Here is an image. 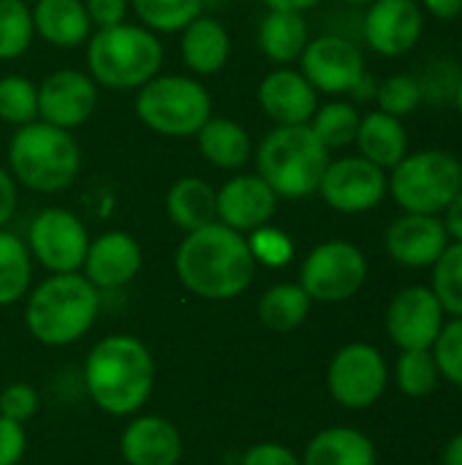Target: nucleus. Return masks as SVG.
<instances>
[{
  "label": "nucleus",
  "mask_w": 462,
  "mask_h": 465,
  "mask_svg": "<svg viewBox=\"0 0 462 465\" xmlns=\"http://www.w3.org/2000/svg\"><path fill=\"white\" fill-rule=\"evenodd\" d=\"M142 245L128 232H103L90 240L82 275L95 289H123L142 270Z\"/></svg>",
  "instance_id": "obj_20"
},
{
  "label": "nucleus",
  "mask_w": 462,
  "mask_h": 465,
  "mask_svg": "<svg viewBox=\"0 0 462 465\" xmlns=\"http://www.w3.org/2000/svg\"><path fill=\"white\" fill-rule=\"evenodd\" d=\"M354 144L359 147L362 158L381 166L384 172L387 169L392 172L408 155V134L403 128V120L392 117L381 109H376L359 120V131H357Z\"/></svg>",
  "instance_id": "obj_24"
},
{
  "label": "nucleus",
  "mask_w": 462,
  "mask_h": 465,
  "mask_svg": "<svg viewBox=\"0 0 462 465\" xmlns=\"http://www.w3.org/2000/svg\"><path fill=\"white\" fill-rule=\"evenodd\" d=\"M33 27L35 33L57 46V49H76L90 38V16L84 0H35Z\"/></svg>",
  "instance_id": "obj_23"
},
{
  "label": "nucleus",
  "mask_w": 462,
  "mask_h": 465,
  "mask_svg": "<svg viewBox=\"0 0 462 465\" xmlns=\"http://www.w3.org/2000/svg\"><path fill=\"white\" fill-rule=\"evenodd\" d=\"M436 19H455L462 14V0H422Z\"/></svg>",
  "instance_id": "obj_46"
},
{
  "label": "nucleus",
  "mask_w": 462,
  "mask_h": 465,
  "mask_svg": "<svg viewBox=\"0 0 462 465\" xmlns=\"http://www.w3.org/2000/svg\"><path fill=\"white\" fill-rule=\"evenodd\" d=\"M444 226H447V234L462 242V191L449 202V207L444 210Z\"/></svg>",
  "instance_id": "obj_45"
},
{
  "label": "nucleus",
  "mask_w": 462,
  "mask_h": 465,
  "mask_svg": "<svg viewBox=\"0 0 462 465\" xmlns=\"http://www.w3.org/2000/svg\"><path fill=\"white\" fill-rule=\"evenodd\" d=\"M98 311L101 294L82 272H52L27 297L25 324L44 346H68L90 332Z\"/></svg>",
  "instance_id": "obj_3"
},
{
  "label": "nucleus",
  "mask_w": 462,
  "mask_h": 465,
  "mask_svg": "<svg viewBox=\"0 0 462 465\" xmlns=\"http://www.w3.org/2000/svg\"><path fill=\"white\" fill-rule=\"evenodd\" d=\"M433 357L444 379L462 390V319H452L444 324L441 335L433 343Z\"/></svg>",
  "instance_id": "obj_39"
},
{
  "label": "nucleus",
  "mask_w": 462,
  "mask_h": 465,
  "mask_svg": "<svg viewBox=\"0 0 462 465\" xmlns=\"http://www.w3.org/2000/svg\"><path fill=\"white\" fill-rule=\"evenodd\" d=\"M389 381L387 362L378 349L368 343H351L343 346L327 371V387L329 395L343 406V409H370L378 403Z\"/></svg>",
  "instance_id": "obj_11"
},
{
  "label": "nucleus",
  "mask_w": 462,
  "mask_h": 465,
  "mask_svg": "<svg viewBox=\"0 0 462 465\" xmlns=\"http://www.w3.org/2000/svg\"><path fill=\"white\" fill-rule=\"evenodd\" d=\"M27 450L25 425L0 414V465H19Z\"/></svg>",
  "instance_id": "obj_41"
},
{
  "label": "nucleus",
  "mask_w": 462,
  "mask_h": 465,
  "mask_svg": "<svg viewBox=\"0 0 462 465\" xmlns=\"http://www.w3.org/2000/svg\"><path fill=\"white\" fill-rule=\"evenodd\" d=\"M425 30V14L417 0H376L362 19V35L368 46L384 57H400L411 52Z\"/></svg>",
  "instance_id": "obj_16"
},
{
  "label": "nucleus",
  "mask_w": 462,
  "mask_h": 465,
  "mask_svg": "<svg viewBox=\"0 0 462 465\" xmlns=\"http://www.w3.org/2000/svg\"><path fill=\"white\" fill-rule=\"evenodd\" d=\"M166 215L185 234L204 229L218 221V191L202 177H180L166 193Z\"/></svg>",
  "instance_id": "obj_25"
},
{
  "label": "nucleus",
  "mask_w": 462,
  "mask_h": 465,
  "mask_svg": "<svg viewBox=\"0 0 462 465\" xmlns=\"http://www.w3.org/2000/svg\"><path fill=\"white\" fill-rule=\"evenodd\" d=\"M180 33H182V38H180L182 63L188 65L191 74L212 76V74H218L229 63L231 38H229V30L218 19L199 14Z\"/></svg>",
  "instance_id": "obj_22"
},
{
  "label": "nucleus",
  "mask_w": 462,
  "mask_h": 465,
  "mask_svg": "<svg viewBox=\"0 0 462 465\" xmlns=\"http://www.w3.org/2000/svg\"><path fill=\"white\" fill-rule=\"evenodd\" d=\"M120 452L128 465H177L182 458V436L166 417H136L120 436Z\"/></svg>",
  "instance_id": "obj_21"
},
{
  "label": "nucleus",
  "mask_w": 462,
  "mask_h": 465,
  "mask_svg": "<svg viewBox=\"0 0 462 465\" xmlns=\"http://www.w3.org/2000/svg\"><path fill=\"white\" fill-rule=\"evenodd\" d=\"M329 166V150L310 125H275L256 147V174L278 199H308L319 193Z\"/></svg>",
  "instance_id": "obj_4"
},
{
  "label": "nucleus",
  "mask_w": 462,
  "mask_h": 465,
  "mask_svg": "<svg viewBox=\"0 0 462 465\" xmlns=\"http://www.w3.org/2000/svg\"><path fill=\"white\" fill-rule=\"evenodd\" d=\"M278 193L259 174H234L218 191V221L240 234H251L272 221Z\"/></svg>",
  "instance_id": "obj_17"
},
{
  "label": "nucleus",
  "mask_w": 462,
  "mask_h": 465,
  "mask_svg": "<svg viewBox=\"0 0 462 465\" xmlns=\"http://www.w3.org/2000/svg\"><path fill=\"white\" fill-rule=\"evenodd\" d=\"M84 387L101 411L112 417H131L152 395L155 360L133 335L103 338L84 360Z\"/></svg>",
  "instance_id": "obj_2"
},
{
  "label": "nucleus",
  "mask_w": 462,
  "mask_h": 465,
  "mask_svg": "<svg viewBox=\"0 0 462 465\" xmlns=\"http://www.w3.org/2000/svg\"><path fill=\"white\" fill-rule=\"evenodd\" d=\"M259 106L275 125H308L319 109V93L302 71L275 68L259 84Z\"/></svg>",
  "instance_id": "obj_18"
},
{
  "label": "nucleus",
  "mask_w": 462,
  "mask_h": 465,
  "mask_svg": "<svg viewBox=\"0 0 462 465\" xmlns=\"http://www.w3.org/2000/svg\"><path fill=\"white\" fill-rule=\"evenodd\" d=\"M376 101H378V109L392 114V117H408L419 109V104L425 101V93H422V84L417 76L411 74H395L389 79H384L378 87H376Z\"/></svg>",
  "instance_id": "obj_37"
},
{
  "label": "nucleus",
  "mask_w": 462,
  "mask_h": 465,
  "mask_svg": "<svg viewBox=\"0 0 462 465\" xmlns=\"http://www.w3.org/2000/svg\"><path fill=\"white\" fill-rule=\"evenodd\" d=\"M264 3H267V8H275V11H300V14H305V11L316 8L321 0H264Z\"/></svg>",
  "instance_id": "obj_47"
},
{
  "label": "nucleus",
  "mask_w": 462,
  "mask_h": 465,
  "mask_svg": "<svg viewBox=\"0 0 462 465\" xmlns=\"http://www.w3.org/2000/svg\"><path fill=\"white\" fill-rule=\"evenodd\" d=\"M248 248L256 259V264L264 267H286L294 256V242L286 232L275 226H261L248 234Z\"/></svg>",
  "instance_id": "obj_38"
},
{
  "label": "nucleus",
  "mask_w": 462,
  "mask_h": 465,
  "mask_svg": "<svg viewBox=\"0 0 462 465\" xmlns=\"http://www.w3.org/2000/svg\"><path fill=\"white\" fill-rule=\"evenodd\" d=\"M33 11L27 0H0V60L22 57L33 44Z\"/></svg>",
  "instance_id": "obj_34"
},
{
  "label": "nucleus",
  "mask_w": 462,
  "mask_h": 465,
  "mask_svg": "<svg viewBox=\"0 0 462 465\" xmlns=\"http://www.w3.org/2000/svg\"><path fill=\"white\" fill-rule=\"evenodd\" d=\"M90 25L103 30V27H114L123 25L131 8V0H84Z\"/></svg>",
  "instance_id": "obj_42"
},
{
  "label": "nucleus",
  "mask_w": 462,
  "mask_h": 465,
  "mask_svg": "<svg viewBox=\"0 0 462 465\" xmlns=\"http://www.w3.org/2000/svg\"><path fill=\"white\" fill-rule=\"evenodd\" d=\"M433 294L444 313L462 319V242H449L433 264Z\"/></svg>",
  "instance_id": "obj_36"
},
{
  "label": "nucleus",
  "mask_w": 462,
  "mask_h": 465,
  "mask_svg": "<svg viewBox=\"0 0 462 465\" xmlns=\"http://www.w3.org/2000/svg\"><path fill=\"white\" fill-rule=\"evenodd\" d=\"M136 117L158 136L188 139L212 117V98L193 76L158 74L136 90Z\"/></svg>",
  "instance_id": "obj_7"
},
{
  "label": "nucleus",
  "mask_w": 462,
  "mask_h": 465,
  "mask_svg": "<svg viewBox=\"0 0 462 465\" xmlns=\"http://www.w3.org/2000/svg\"><path fill=\"white\" fill-rule=\"evenodd\" d=\"M319 193L338 213H368L378 207L387 196V174L368 158L349 155L340 161H329Z\"/></svg>",
  "instance_id": "obj_12"
},
{
  "label": "nucleus",
  "mask_w": 462,
  "mask_h": 465,
  "mask_svg": "<svg viewBox=\"0 0 462 465\" xmlns=\"http://www.w3.org/2000/svg\"><path fill=\"white\" fill-rule=\"evenodd\" d=\"M38 392L25 384V381H16V384H8L3 392H0V414L25 425L30 417H35L38 411Z\"/></svg>",
  "instance_id": "obj_40"
},
{
  "label": "nucleus",
  "mask_w": 462,
  "mask_h": 465,
  "mask_svg": "<svg viewBox=\"0 0 462 465\" xmlns=\"http://www.w3.org/2000/svg\"><path fill=\"white\" fill-rule=\"evenodd\" d=\"M438 379H441V371L433 357V349H408L398 357L395 381L403 395L425 398L438 387Z\"/></svg>",
  "instance_id": "obj_33"
},
{
  "label": "nucleus",
  "mask_w": 462,
  "mask_h": 465,
  "mask_svg": "<svg viewBox=\"0 0 462 465\" xmlns=\"http://www.w3.org/2000/svg\"><path fill=\"white\" fill-rule=\"evenodd\" d=\"M302 74L316 87V93H351L359 79L365 76V57L362 49L346 35H319L308 41L302 57Z\"/></svg>",
  "instance_id": "obj_13"
},
{
  "label": "nucleus",
  "mask_w": 462,
  "mask_h": 465,
  "mask_svg": "<svg viewBox=\"0 0 462 465\" xmlns=\"http://www.w3.org/2000/svg\"><path fill=\"white\" fill-rule=\"evenodd\" d=\"M449 234L438 215L406 213L387 232V251L403 267H433L447 251Z\"/></svg>",
  "instance_id": "obj_19"
},
{
  "label": "nucleus",
  "mask_w": 462,
  "mask_h": 465,
  "mask_svg": "<svg viewBox=\"0 0 462 465\" xmlns=\"http://www.w3.org/2000/svg\"><path fill=\"white\" fill-rule=\"evenodd\" d=\"M259 49L280 65H289L302 57L310 35H308V22L305 14L300 11H275L261 19L259 25Z\"/></svg>",
  "instance_id": "obj_28"
},
{
  "label": "nucleus",
  "mask_w": 462,
  "mask_h": 465,
  "mask_svg": "<svg viewBox=\"0 0 462 465\" xmlns=\"http://www.w3.org/2000/svg\"><path fill=\"white\" fill-rule=\"evenodd\" d=\"M180 283L202 300H234L256 275V259L248 237L215 221L188 232L174 253Z\"/></svg>",
  "instance_id": "obj_1"
},
{
  "label": "nucleus",
  "mask_w": 462,
  "mask_h": 465,
  "mask_svg": "<svg viewBox=\"0 0 462 465\" xmlns=\"http://www.w3.org/2000/svg\"><path fill=\"white\" fill-rule=\"evenodd\" d=\"M33 278V256L27 245L14 234L0 229V308L19 302Z\"/></svg>",
  "instance_id": "obj_30"
},
{
  "label": "nucleus",
  "mask_w": 462,
  "mask_h": 465,
  "mask_svg": "<svg viewBox=\"0 0 462 465\" xmlns=\"http://www.w3.org/2000/svg\"><path fill=\"white\" fill-rule=\"evenodd\" d=\"M387 191L406 213L441 215L462 191V163L447 150L406 155L387 177Z\"/></svg>",
  "instance_id": "obj_8"
},
{
  "label": "nucleus",
  "mask_w": 462,
  "mask_h": 465,
  "mask_svg": "<svg viewBox=\"0 0 462 465\" xmlns=\"http://www.w3.org/2000/svg\"><path fill=\"white\" fill-rule=\"evenodd\" d=\"M98 104V84L90 74L76 68H60L44 76L38 84V120L74 131L90 120Z\"/></svg>",
  "instance_id": "obj_14"
},
{
  "label": "nucleus",
  "mask_w": 462,
  "mask_h": 465,
  "mask_svg": "<svg viewBox=\"0 0 462 465\" xmlns=\"http://www.w3.org/2000/svg\"><path fill=\"white\" fill-rule=\"evenodd\" d=\"M87 74L109 90H139L163 65V44L144 25H114L87 38Z\"/></svg>",
  "instance_id": "obj_6"
},
{
  "label": "nucleus",
  "mask_w": 462,
  "mask_h": 465,
  "mask_svg": "<svg viewBox=\"0 0 462 465\" xmlns=\"http://www.w3.org/2000/svg\"><path fill=\"white\" fill-rule=\"evenodd\" d=\"M82 150L71 131L49 123L19 125L8 142V172L35 193H60L79 177Z\"/></svg>",
  "instance_id": "obj_5"
},
{
  "label": "nucleus",
  "mask_w": 462,
  "mask_h": 465,
  "mask_svg": "<svg viewBox=\"0 0 462 465\" xmlns=\"http://www.w3.org/2000/svg\"><path fill=\"white\" fill-rule=\"evenodd\" d=\"M310 305L313 300L300 283H275L259 300V319L275 332H291L308 319Z\"/></svg>",
  "instance_id": "obj_29"
},
{
  "label": "nucleus",
  "mask_w": 462,
  "mask_h": 465,
  "mask_svg": "<svg viewBox=\"0 0 462 465\" xmlns=\"http://www.w3.org/2000/svg\"><path fill=\"white\" fill-rule=\"evenodd\" d=\"M302 465H376V447L354 428H327L305 447Z\"/></svg>",
  "instance_id": "obj_27"
},
{
  "label": "nucleus",
  "mask_w": 462,
  "mask_h": 465,
  "mask_svg": "<svg viewBox=\"0 0 462 465\" xmlns=\"http://www.w3.org/2000/svg\"><path fill=\"white\" fill-rule=\"evenodd\" d=\"M196 144L207 163H212L215 169H229V172L242 169L253 155V144H251L245 125L229 117H210L199 128Z\"/></svg>",
  "instance_id": "obj_26"
},
{
  "label": "nucleus",
  "mask_w": 462,
  "mask_h": 465,
  "mask_svg": "<svg viewBox=\"0 0 462 465\" xmlns=\"http://www.w3.org/2000/svg\"><path fill=\"white\" fill-rule=\"evenodd\" d=\"M25 245L49 272H79L90 248V234L71 210L46 207L33 218Z\"/></svg>",
  "instance_id": "obj_10"
},
{
  "label": "nucleus",
  "mask_w": 462,
  "mask_h": 465,
  "mask_svg": "<svg viewBox=\"0 0 462 465\" xmlns=\"http://www.w3.org/2000/svg\"><path fill=\"white\" fill-rule=\"evenodd\" d=\"M359 120H362V114L351 104L332 101L327 106H319L308 125L327 150H338V147H349L357 142Z\"/></svg>",
  "instance_id": "obj_31"
},
{
  "label": "nucleus",
  "mask_w": 462,
  "mask_h": 465,
  "mask_svg": "<svg viewBox=\"0 0 462 465\" xmlns=\"http://www.w3.org/2000/svg\"><path fill=\"white\" fill-rule=\"evenodd\" d=\"M444 465H462V433L449 439V444L444 447Z\"/></svg>",
  "instance_id": "obj_48"
},
{
  "label": "nucleus",
  "mask_w": 462,
  "mask_h": 465,
  "mask_svg": "<svg viewBox=\"0 0 462 465\" xmlns=\"http://www.w3.org/2000/svg\"><path fill=\"white\" fill-rule=\"evenodd\" d=\"M240 465H302V460H297V455L291 450H286L283 444L264 441V444L251 447L242 455V463Z\"/></svg>",
  "instance_id": "obj_43"
},
{
  "label": "nucleus",
  "mask_w": 462,
  "mask_h": 465,
  "mask_svg": "<svg viewBox=\"0 0 462 465\" xmlns=\"http://www.w3.org/2000/svg\"><path fill=\"white\" fill-rule=\"evenodd\" d=\"M343 3H349V5H370L376 0H343Z\"/></svg>",
  "instance_id": "obj_50"
},
{
  "label": "nucleus",
  "mask_w": 462,
  "mask_h": 465,
  "mask_svg": "<svg viewBox=\"0 0 462 465\" xmlns=\"http://www.w3.org/2000/svg\"><path fill=\"white\" fill-rule=\"evenodd\" d=\"M455 101H457V109H460V114H462V74H460V82H457V90H455Z\"/></svg>",
  "instance_id": "obj_49"
},
{
  "label": "nucleus",
  "mask_w": 462,
  "mask_h": 465,
  "mask_svg": "<svg viewBox=\"0 0 462 465\" xmlns=\"http://www.w3.org/2000/svg\"><path fill=\"white\" fill-rule=\"evenodd\" d=\"M204 0H131L139 22L152 33H180L202 14Z\"/></svg>",
  "instance_id": "obj_32"
},
{
  "label": "nucleus",
  "mask_w": 462,
  "mask_h": 465,
  "mask_svg": "<svg viewBox=\"0 0 462 465\" xmlns=\"http://www.w3.org/2000/svg\"><path fill=\"white\" fill-rule=\"evenodd\" d=\"M0 120L8 125H27L38 120V84L27 76H0Z\"/></svg>",
  "instance_id": "obj_35"
},
{
  "label": "nucleus",
  "mask_w": 462,
  "mask_h": 465,
  "mask_svg": "<svg viewBox=\"0 0 462 465\" xmlns=\"http://www.w3.org/2000/svg\"><path fill=\"white\" fill-rule=\"evenodd\" d=\"M368 281L365 253L346 240L316 245L300 270V286L316 302H346Z\"/></svg>",
  "instance_id": "obj_9"
},
{
  "label": "nucleus",
  "mask_w": 462,
  "mask_h": 465,
  "mask_svg": "<svg viewBox=\"0 0 462 465\" xmlns=\"http://www.w3.org/2000/svg\"><path fill=\"white\" fill-rule=\"evenodd\" d=\"M16 213V180L8 169L0 166V229L14 218Z\"/></svg>",
  "instance_id": "obj_44"
},
{
  "label": "nucleus",
  "mask_w": 462,
  "mask_h": 465,
  "mask_svg": "<svg viewBox=\"0 0 462 465\" xmlns=\"http://www.w3.org/2000/svg\"><path fill=\"white\" fill-rule=\"evenodd\" d=\"M444 308L433 289L406 286L398 292L387 311V332L400 351L408 349H433L436 338L444 330Z\"/></svg>",
  "instance_id": "obj_15"
}]
</instances>
